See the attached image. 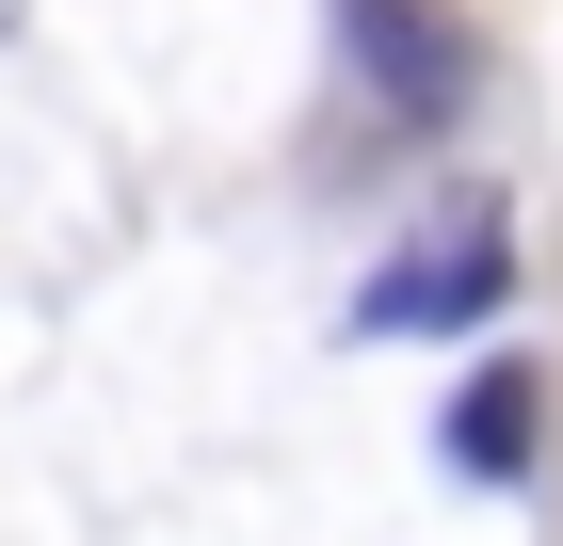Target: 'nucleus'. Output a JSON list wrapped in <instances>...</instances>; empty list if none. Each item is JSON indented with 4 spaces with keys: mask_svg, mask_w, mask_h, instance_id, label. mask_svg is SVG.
Listing matches in <instances>:
<instances>
[{
    "mask_svg": "<svg viewBox=\"0 0 563 546\" xmlns=\"http://www.w3.org/2000/svg\"><path fill=\"white\" fill-rule=\"evenodd\" d=\"M531 434H548V386L531 370H467L451 386V466L467 482H531Z\"/></svg>",
    "mask_w": 563,
    "mask_h": 546,
    "instance_id": "3",
    "label": "nucleus"
},
{
    "mask_svg": "<svg viewBox=\"0 0 563 546\" xmlns=\"http://www.w3.org/2000/svg\"><path fill=\"white\" fill-rule=\"evenodd\" d=\"M516 290V257H499V225H451V242H419V257H387L371 290H354V337H467L483 305Z\"/></svg>",
    "mask_w": 563,
    "mask_h": 546,
    "instance_id": "2",
    "label": "nucleus"
},
{
    "mask_svg": "<svg viewBox=\"0 0 563 546\" xmlns=\"http://www.w3.org/2000/svg\"><path fill=\"white\" fill-rule=\"evenodd\" d=\"M339 48H354V81L387 97L402 129L467 113V16H451V0H339Z\"/></svg>",
    "mask_w": 563,
    "mask_h": 546,
    "instance_id": "1",
    "label": "nucleus"
}]
</instances>
